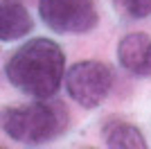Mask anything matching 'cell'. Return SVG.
I'll return each mask as SVG.
<instances>
[{
  "mask_svg": "<svg viewBox=\"0 0 151 149\" xmlns=\"http://www.w3.org/2000/svg\"><path fill=\"white\" fill-rule=\"evenodd\" d=\"M7 79L20 93L47 99L59 90L65 72V56L52 38H32L20 45L5 66Z\"/></svg>",
  "mask_w": 151,
  "mask_h": 149,
  "instance_id": "6da1fadb",
  "label": "cell"
},
{
  "mask_svg": "<svg viewBox=\"0 0 151 149\" xmlns=\"http://www.w3.org/2000/svg\"><path fill=\"white\" fill-rule=\"evenodd\" d=\"M68 127V111L59 102H34L0 111V129L20 145L50 142Z\"/></svg>",
  "mask_w": 151,
  "mask_h": 149,
  "instance_id": "7a4b0ae2",
  "label": "cell"
},
{
  "mask_svg": "<svg viewBox=\"0 0 151 149\" xmlns=\"http://www.w3.org/2000/svg\"><path fill=\"white\" fill-rule=\"evenodd\" d=\"M113 86V72L106 63L79 61L65 70V90L83 108H95L106 99Z\"/></svg>",
  "mask_w": 151,
  "mask_h": 149,
  "instance_id": "3957f363",
  "label": "cell"
},
{
  "mask_svg": "<svg viewBox=\"0 0 151 149\" xmlns=\"http://www.w3.org/2000/svg\"><path fill=\"white\" fill-rule=\"evenodd\" d=\"M38 14L59 34H86L99 20L93 0H38Z\"/></svg>",
  "mask_w": 151,
  "mask_h": 149,
  "instance_id": "277c9868",
  "label": "cell"
},
{
  "mask_svg": "<svg viewBox=\"0 0 151 149\" xmlns=\"http://www.w3.org/2000/svg\"><path fill=\"white\" fill-rule=\"evenodd\" d=\"M117 59L124 70L135 77H151V38L147 34H129L117 45Z\"/></svg>",
  "mask_w": 151,
  "mask_h": 149,
  "instance_id": "5b68a950",
  "label": "cell"
},
{
  "mask_svg": "<svg viewBox=\"0 0 151 149\" xmlns=\"http://www.w3.org/2000/svg\"><path fill=\"white\" fill-rule=\"evenodd\" d=\"M34 23L27 7L18 0H2L0 2V41L9 43L29 34Z\"/></svg>",
  "mask_w": 151,
  "mask_h": 149,
  "instance_id": "8992f818",
  "label": "cell"
},
{
  "mask_svg": "<svg viewBox=\"0 0 151 149\" xmlns=\"http://www.w3.org/2000/svg\"><path fill=\"white\" fill-rule=\"evenodd\" d=\"M104 138H106L108 147H117V149H145L147 142L142 133H140L133 124L129 122H108L104 127Z\"/></svg>",
  "mask_w": 151,
  "mask_h": 149,
  "instance_id": "52a82bcc",
  "label": "cell"
},
{
  "mask_svg": "<svg viewBox=\"0 0 151 149\" xmlns=\"http://www.w3.org/2000/svg\"><path fill=\"white\" fill-rule=\"evenodd\" d=\"M115 9L126 18H147L151 14V0H113Z\"/></svg>",
  "mask_w": 151,
  "mask_h": 149,
  "instance_id": "ba28073f",
  "label": "cell"
}]
</instances>
